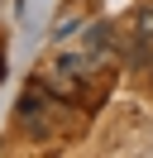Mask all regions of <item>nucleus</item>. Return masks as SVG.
<instances>
[{"label":"nucleus","instance_id":"f257e3e1","mask_svg":"<svg viewBox=\"0 0 153 158\" xmlns=\"http://www.w3.org/2000/svg\"><path fill=\"white\" fill-rule=\"evenodd\" d=\"M139 39L153 48V15H139Z\"/></svg>","mask_w":153,"mask_h":158},{"label":"nucleus","instance_id":"f03ea898","mask_svg":"<svg viewBox=\"0 0 153 158\" xmlns=\"http://www.w3.org/2000/svg\"><path fill=\"white\" fill-rule=\"evenodd\" d=\"M0 77H5V48H0Z\"/></svg>","mask_w":153,"mask_h":158}]
</instances>
